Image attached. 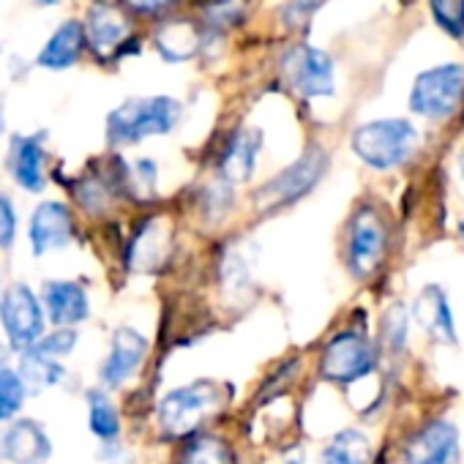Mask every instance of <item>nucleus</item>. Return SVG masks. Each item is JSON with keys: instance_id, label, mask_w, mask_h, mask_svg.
Here are the masks:
<instances>
[{"instance_id": "34", "label": "nucleus", "mask_w": 464, "mask_h": 464, "mask_svg": "<svg viewBox=\"0 0 464 464\" xmlns=\"http://www.w3.org/2000/svg\"><path fill=\"white\" fill-rule=\"evenodd\" d=\"M39 4H42V6H55L58 0H39Z\"/></svg>"}, {"instance_id": "28", "label": "nucleus", "mask_w": 464, "mask_h": 464, "mask_svg": "<svg viewBox=\"0 0 464 464\" xmlns=\"http://www.w3.org/2000/svg\"><path fill=\"white\" fill-rule=\"evenodd\" d=\"M28 396V385L20 372L0 369V423L14 418Z\"/></svg>"}, {"instance_id": "15", "label": "nucleus", "mask_w": 464, "mask_h": 464, "mask_svg": "<svg viewBox=\"0 0 464 464\" xmlns=\"http://www.w3.org/2000/svg\"><path fill=\"white\" fill-rule=\"evenodd\" d=\"M74 218L63 202H42L31 218V249L34 255H47L72 244Z\"/></svg>"}, {"instance_id": "3", "label": "nucleus", "mask_w": 464, "mask_h": 464, "mask_svg": "<svg viewBox=\"0 0 464 464\" xmlns=\"http://www.w3.org/2000/svg\"><path fill=\"white\" fill-rule=\"evenodd\" d=\"M183 121V104L172 96H134L107 115V140L115 148L172 134Z\"/></svg>"}, {"instance_id": "10", "label": "nucleus", "mask_w": 464, "mask_h": 464, "mask_svg": "<svg viewBox=\"0 0 464 464\" xmlns=\"http://www.w3.org/2000/svg\"><path fill=\"white\" fill-rule=\"evenodd\" d=\"M266 145V137L260 129L255 126H238L236 131H229L218 156H216V164H213V175L232 183V186H241V183H249L255 169H257V161H260V150Z\"/></svg>"}, {"instance_id": "27", "label": "nucleus", "mask_w": 464, "mask_h": 464, "mask_svg": "<svg viewBox=\"0 0 464 464\" xmlns=\"http://www.w3.org/2000/svg\"><path fill=\"white\" fill-rule=\"evenodd\" d=\"M426 4L434 25L442 34L456 42H464V0H426Z\"/></svg>"}, {"instance_id": "9", "label": "nucleus", "mask_w": 464, "mask_h": 464, "mask_svg": "<svg viewBox=\"0 0 464 464\" xmlns=\"http://www.w3.org/2000/svg\"><path fill=\"white\" fill-rule=\"evenodd\" d=\"M0 323L12 350L25 353L44 336V309L28 285H12L0 295Z\"/></svg>"}, {"instance_id": "13", "label": "nucleus", "mask_w": 464, "mask_h": 464, "mask_svg": "<svg viewBox=\"0 0 464 464\" xmlns=\"http://www.w3.org/2000/svg\"><path fill=\"white\" fill-rule=\"evenodd\" d=\"M461 456L459 429L450 420H431L404 448V464H456Z\"/></svg>"}, {"instance_id": "23", "label": "nucleus", "mask_w": 464, "mask_h": 464, "mask_svg": "<svg viewBox=\"0 0 464 464\" xmlns=\"http://www.w3.org/2000/svg\"><path fill=\"white\" fill-rule=\"evenodd\" d=\"M20 374L28 385V391H44L50 385H55L61 377H63V366L58 363V358L36 350V347H28L23 353V366H20Z\"/></svg>"}, {"instance_id": "17", "label": "nucleus", "mask_w": 464, "mask_h": 464, "mask_svg": "<svg viewBox=\"0 0 464 464\" xmlns=\"http://www.w3.org/2000/svg\"><path fill=\"white\" fill-rule=\"evenodd\" d=\"M53 453V442L36 420H14L0 434V456L12 464H42Z\"/></svg>"}, {"instance_id": "25", "label": "nucleus", "mask_w": 464, "mask_h": 464, "mask_svg": "<svg viewBox=\"0 0 464 464\" xmlns=\"http://www.w3.org/2000/svg\"><path fill=\"white\" fill-rule=\"evenodd\" d=\"M180 464H236V453L224 440L202 434L186 445Z\"/></svg>"}, {"instance_id": "16", "label": "nucleus", "mask_w": 464, "mask_h": 464, "mask_svg": "<svg viewBox=\"0 0 464 464\" xmlns=\"http://www.w3.org/2000/svg\"><path fill=\"white\" fill-rule=\"evenodd\" d=\"M145 355H148V339L140 331L129 328V325L118 328L112 334L110 355H107V361L102 366V382L110 385V388L123 385L142 366Z\"/></svg>"}, {"instance_id": "7", "label": "nucleus", "mask_w": 464, "mask_h": 464, "mask_svg": "<svg viewBox=\"0 0 464 464\" xmlns=\"http://www.w3.org/2000/svg\"><path fill=\"white\" fill-rule=\"evenodd\" d=\"M221 407V388L216 382H191L169 391L159 401V426L169 437L194 434Z\"/></svg>"}, {"instance_id": "26", "label": "nucleus", "mask_w": 464, "mask_h": 464, "mask_svg": "<svg viewBox=\"0 0 464 464\" xmlns=\"http://www.w3.org/2000/svg\"><path fill=\"white\" fill-rule=\"evenodd\" d=\"M407 328H410V314L401 304L388 306L380 323V347L388 355H401L407 347Z\"/></svg>"}, {"instance_id": "29", "label": "nucleus", "mask_w": 464, "mask_h": 464, "mask_svg": "<svg viewBox=\"0 0 464 464\" xmlns=\"http://www.w3.org/2000/svg\"><path fill=\"white\" fill-rule=\"evenodd\" d=\"M323 6L325 0H285L279 6V25L285 31H304Z\"/></svg>"}, {"instance_id": "32", "label": "nucleus", "mask_w": 464, "mask_h": 464, "mask_svg": "<svg viewBox=\"0 0 464 464\" xmlns=\"http://www.w3.org/2000/svg\"><path fill=\"white\" fill-rule=\"evenodd\" d=\"M456 169H459V180L464 183V150H461L459 159H456Z\"/></svg>"}, {"instance_id": "1", "label": "nucleus", "mask_w": 464, "mask_h": 464, "mask_svg": "<svg viewBox=\"0 0 464 464\" xmlns=\"http://www.w3.org/2000/svg\"><path fill=\"white\" fill-rule=\"evenodd\" d=\"M393 229L377 202H361L342 229V263L355 282H372L388 263Z\"/></svg>"}, {"instance_id": "20", "label": "nucleus", "mask_w": 464, "mask_h": 464, "mask_svg": "<svg viewBox=\"0 0 464 464\" xmlns=\"http://www.w3.org/2000/svg\"><path fill=\"white\" fill-rule=\"evenodd\" d=\"M9 169L14 180L31 191L39 194L44 188V148L42 137H14L12 140V153H9Z\"/></svg>"}, {"instance_id": "8", "label": "nucleus", "mask_w": 464, "mask_h": 464, "mask_svg": "<svg viewBox=\"0 0 464 464\" xmlns=\"http://www.w3.org/2000/svg\"><path fill=\"white\" fill-rule=\"evenodd\" d=\"M377 366V344L361 331H339L328 339L320 355V374L334 385H353Z\"/></svg>"}, {"instance_id": "6", "label": "nucleus", "mask_w": 464, "mask_h": 464, "mask_svg": "<svg viewBox=\"0 0 464 464\" xmlns=\"http://www.w3.org/2000/svg\"><path fill=\"white\" fill-rule=\"evenodd\" d=\"M276 72L282 85L304 102L331 99L336 93V61L317 44L298 42L285 47Z\"/></svg>"}, {"instance_id": "5", "label": "nucleus", "mask_w": 464, "mask_h": 464, "mask_svg": "<svg viewBox=\"0 0 464 464\" xmlns=\"http://www.w3.org/2000/svg\"><path fill=\"white\" fill-rule=\"evenodd\" d=\"M407 107L415 118L445 123L464 107V63L445 61L415 74Z\"/></svg>"}, {"instance_id": "21", "label": "nucleus", "mask_w": 464, "mask_h": 464, "mask_svg": "<svg viewBox=\"0 0 464 464\" xmlns=\"http://www.w3.org/2000/svg\"><path fill=\"white\" fill-rule=\"evenodd\" d=\"M246 0H202L197 6V20L202 23L205 34L213 39H224L229 31H236L246 20Z\"/></svg>"}, {"instance_id": "14", "label": "nucleus", "mask_w": 464, "mask_h": 464, "mask_svg": "<svg viewBox=\"0 0 464 464\" xmlns=\"http://www.w3.org/2000/svg\"><path fill=\"white\" fill-rule=\"evenodd\" d=\"M410 317L434 344H456V320L448 295L440 285H426L415 295L410 306Z\"/></svg>"}, {"instance_id": "22", "label": "nucleus", "mask_w": 464, "mask_h": 464, "mask_svg": "<svg viewBox=\"0 0 464 464\" xmlns=\"http://www.w3.org/2000/svg\"><path fill=\"white\" fill-rule=\"evenodd\" d=\"M372 445L358 429H344L334 434L320 450V464H369Z\"/></svg>"}, {"instance_id": "19", "label": "nucleus", "mask_w": 464, "mask_h": 464, "mask_svg": "<svg viewBox=\"0 0 464 464\" xmlns=\"http://www.w3.org/2000/svg\"><path fill=\"white\" fill-rule=\"evenodd\" d=\"M88 47V36H85V23H77V20H66L53 36L50 42L44 44V50L39 53L36 63L42 69H50V72H66L72 69L82 53Z\"/></svg>"}, {"instance_id": "2", "label": "nucleus", "mask_w": 464, "mask_h": 464, "mask_svg": "<svg viewBox=\"0 0 464 464\" xmlns=\"http://www.w3.org/2000/svg\"><path fill=\"white\" fill-rule=\"evenodd\" d=\"M418 148L420 131L410 118H374L350 131L353 156L374 172H393L407 167Z\"/></svg>"}, {"instance_id": "11", "label": "nucleus", "mask_w": 464, "mask_h": 464, "mask_svg": "<svg viewBox=\"0 0 464 464\" xmlns=\"http://www.w3.org/2000/svg\"><path fill=\"white\" fill-rule=\"evenodd\" d=\"M153 47L167 63H186L208 47V34L197 17H164L153 31Z\"/></svg>"}, {"instance_id": "4", "label": "nucleus", "mask_w": 464, "mask_h": 464, "mask_svg": "<svg viewBox=\"0 0 464 464\" xmlns=\"http://www.w3.org/2000/svg\"><path fill=\"white\" fill-rule=\"evenodd\" d=\"M328 167H331V153L320 142L306 145V150L290 167H285L282 172H276L271 180L260 183L252 191L255 210L260 216H274L285 208H293L320 186Z\"/></svg>"}, {"instance_id": "31", "label": "nucleus", "mask_w": 464, "mask_h": 464, "mask_svg": "<svg viewBox=\"0 0 464 464\" xmlns=\"http://www.w3.org/2000/svg\"><path fill=\"white\" fill-rule=\"evenodd\" d=\"M17 236V210L6 194H0V249H9Z\"/></svg>"}, {"instance_id": "12", "label": "nucleus", "mask_w": 464, "mask_h": 464, "mask_svg": "<svg viewBox=\"0 0 464 464\" xmlns=\"http://www.w3.org/2000/svg\"><path fill=\"white\" fill-rule=\"evenodd\" d=\"M85 36H88V47L99 58L121 53V47L131 36V23L126 17V9L110 4V0H96L85 17Z\"/></svg>"}, {"instance_id": "33", "label": "nucleus", "mask_w": 464, "mask_h": 464, "mask_svg": "<svg viewBox=\"0 0 464 464\" xmlns=\"http://www.w3.org/2000/svg\"><path fill=\"white\" fill-rule=\"evenodd\" d=\"M456 232H459V238H461V244H464V218L459 221V227H456Z\"/></svg>"}, {"instance_id": "30", "label": "nucleus", "mask_w": 464, "mask_h": 464, "mask_svg": "<svg viewBox=\"0 0 464 464\" xmlns=\"http://www.w3.org/2000/svg\"><path fill=\"white\" fill-rule=\"evenodd\" d=\"M183 0H121V6L129 14L145 17V20H164L172 17L180 9Z\"/></svg>"}, {"instance_id": "18", "label": "nucleus", "mask_w": 464, "mask_h": 464, "mask_svg": "<svg viewBox=\"0 0 464 464\" xmlns=\"http://www.w3.org/2000/svg\"><path fill=\"white\" fill-rule=\"evenodd\" d=\"M42 298H44L47 317L58 328H74V325L85 323L91 314L88 293L77 282H47Z\"/></svg>"}, {"instance_id": "24", "label": "nucleus", "mask_w": 464, "mask_h": 464, "mask_svg": "<svg viewBox=\"0 0 464 464\" xmlns=\"http://www.w3.org/2000/svg\"><path fill=\"white\" fill-rule=\"evenodd\" d=\"M88 423H91V431L110 442L121 434V415L112 404V399L104 393V391H88Z\"/></svg>"}]
</instances>
